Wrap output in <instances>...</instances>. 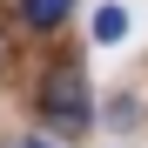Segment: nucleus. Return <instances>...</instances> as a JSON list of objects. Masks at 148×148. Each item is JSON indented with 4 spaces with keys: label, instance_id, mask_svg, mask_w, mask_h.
Segmentation results:
<instances>
[{
    "label": "nucleus",
    "instance_id": "f257e3e1",
    "mask_svg": "<svg viewBox=\"0 0 148 148\" xmlns=\"http://www.w3.org/2000/svg\"><path fill=\"white\" fill-rule=\"evenodd\" d=\"M40 114H47V128H88V74L81 67H47V81H40Z\"/></svg>",
    "mask_w": 148,
    "mask_h": 148
},
{
    "label": "nucleus",
    "instance_id": "f03ea898",
    "mask_svg": "<svg viewBox=\"0 0 148 148\" xmlns=\"http://www.w3.org/2000/svg\"><path fill=\"white\" fill-rule=\"evenodd\" d=\"M67 14H74V0H20V20H27L34 34H54Z\"/></svg>",
    "mask_w": 148,
    "mask_h": 148
},
{
    "label": "nucleus",
    "instance_id": "7ed1b4c3",
    "mask_svg": "<svg viewBox=\"0 0 148 148\" xmlns=\"http://www.w3.org/2000/svg\"><path fill=\"white\" fill-rule=\"evenodd\" d=\"M94 40H101V47L128 40V7H101V14H94Z\"/></svg>",
    "mask_w": 148,
    "mask_h": 148
},
{
    "label": "nucleus",
    "instance_id": "20e7f679",
    "mask_svg": "<svg viewBox=\"0 0 148 148\" xmlns=\"http://www.w3.org/2000/svg\"><path fill=\"white\" fill-rule=\"evenodd\" d=\"M135 114H141V108H135V94H114V101H108V121H114V128H128Z\"/></svg>",
    "mask_w": 148,
    "mask_h": 148
},
{
    "label": "nucleus",
    "instance_id": "39448f33",
    "mask_svg": "<svg viewBox=\"0 0 148 148\" xmlns=\"http://www.w3.org/2000/svg\"><path fill=\"white\" fill-rule=\"evenodd\" d=\"M20 148H47V141H20Z\"/></svg>",
    "mask_w": 148,
    "mask_h": 148
}]
</instances>
